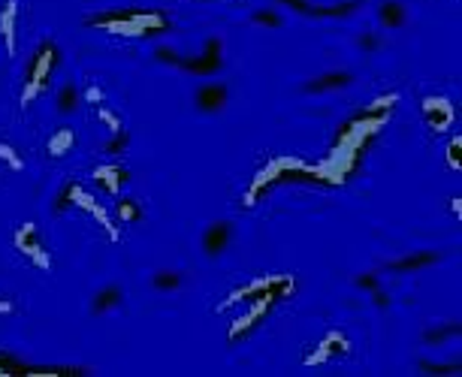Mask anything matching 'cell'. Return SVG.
<instances>
[{
    "instance_id": "5b68a950",
    "label": "cell",
    "mask_w": 462,
    "mask_h": 377,
    "mask_svg": "<svg viewBox=\"0 0 462 377\" xmlns=\"http://www.w3.org/2000/svg\"><path fill=\"white\" fill-rule=\"evenodd\" d=\"M230 100V91H227V85H220V82H206V85H200L197 94H194V103H197V109L200 112H220L227 106Z\"/></svg>"
},
{
    "instance_id": "9c48e42d",
    "label": "cell",
    "mask_w": 462,
    "mask_h": 377,
    "mask_svg": "<svg viewBox=\"0 0 462 377\" xmlns=\"http://www.w3.org/2000/svg\"><path fill=\"white\" fill-rule=\"evenodd\" d=\"M354 76L351 73H342V70H335V73H323V76H317V79L312 82H305V94H326V91H342V88H348Z\"/></svg>"
},
{
    "instance_id": "52a82bcc",
    "label": "cell",
    "mask_w": 462,
    "mask_h": 377,
    "mask_svg": "<svg viewBox=\"0 0 462 377\" xmlns=\"http://www.w3.org/2000/svg\"><path fill=\"white\" fill-rule=\"evenodd\" d=\"M281 3H287L290 9H296V13H302V15H321V18H344V15H351L354 9L360 6V0H348V3H335V6H312V3H305V0H281Z\"/></svg>"
},
{
    "instance_id": "d4e9b609",
    "label": "cell",
    "mask_w": 462,
    "mask_h": 377,
    "mask_svg": "<svg viewBox=\"0 0 462 377\" xmlns=\"http://www.w3.org/2000/svg\"><path fill=\"white\" fill-rule=\"evenodd\" d=\"M381 45V40H378V34H363L360 36V48H363V52H374V48H378Z\"/></svg>"
},
{
    "instance_id": "7c38bea8",
    "label": "cell",
    "mask_w": 462,
    "mask_h": 377,
    "mask_svg": "<svg viewBox=\"0 0 462 377\" xmlns=\"http://www.w3.org/2000/svg\"><path fill=\"white\" fill-rule=\"evenodd\" d=\"M438 259V254H411L405 259H396V263H387V272H417L423 266H432Z\"/></svg>"
},
{
    "instance_id": "44dd1931",
    "label": "cell",
    "mask_w": 462,
    "mask_h": 377,
    "mask_svg": "<svg viewBox=\"0 0 462 377\" xmlns=\"http://www.w3.org/2000/svg\"><path fill=\"white\" fill-rule=\"evenodd\" d=\"M76 190H79V185H66V190L57 197V202H55V211H64V208H70V206H76Z\"/></svg>"
},
{
    "instance_id": "f1b7e54d",
    "label": "cell",
    "mask_w": 462,
    "mask_h": 377,
    "mask_svg": "<svg viewBox=\"0 0 462 377\" xmlns=\"http://www.w3.org/2000/svg\"><path fill=\"white\" fill-rule=\"evenodd\" d=\"M357 284H360L363 290H374V287H378V278H374V275H363Z\"/></svg>"
},
{
    "instance_id": "6da1fadb",
    "label": "cell",
    "mask_w": 462,
    "mask_h": 377,
    "mask_svg": "<svg viewBox=\"0 0 462 377\" xmlns=\"http://www.w3.org/2000/svg\"><path fill=\"white\" fill-rule=\"evenodd\" d=\"M91 27H109L112 34L130 36H158L169 31V22L158 13H136V9H118V13H103L88 18Z\"/></svg>"
},
{
    "instance_id": "ba28073f",
    "label": "cell",
    "mask_w": 462,
    "mask_h": 377,
    "mask_svg": "<svg viewBox=\"0 0 462 377\" xmlns=\"http://www.w3.org/2000/svg\"><path fill=\"white\" fill-rule=\"evenodd\" d=\"M230 236H233V224L230 220H215L209 224V229L203 233V250L206 257H220L230 245Z\"/></svg>"
},
{
    "instance_id": "7a4b0ae2",
    "label": "cell",
    "mask_w": 462,
    "mask_h": 377,
    "mask_svg": "<svg viewBox=\"0 0 462 377\" xmlns=\"http://www.w3.org/2000/svg\"><path fill=\"white\" fill-rule=\"evenodd\" d=\"M57 45L55 43H43L36 48V55L31 57V66H27V88H24V103L31 100V97L40 94L46 85H49L55 66H57Z\"/></svg>"
},
{
    "instance_id": "603a6c76",
    "label": "cell",
    "mask_w": 462,
    "mask_h": 377,
    "mask_svg": "<svg viewBox=\"0 0 462 377\" xmlns=\"http://www.w3.org/2000/svg\"><path fill=\"white\" fill-rule=\"evenodd\" d=\"M127 142H130V136H127V130H115V139L106 145V151L109 154H121L124 148H127Z\"/></svg>"
},
{
    "instance_id": "d6986e66",
    "label": "cell",
    "mask_w": 462,
    "mask_h": 377,
    "mask_svg": "<svg viewBox=\"0 0 462 377\" xmlns=\"http://www.w3.org/2000/svg\"><path fill=\"white\" fill-rule=\"evenodd\" d=\"M454 335H459V323H447L444 329H432V332H426L423 338H426V344H438V341H444V338H454Z\"/></svg>"
},
{
    "instance_id": "ac0fdd59",
    "label": "cell",
    "mask_w": 462,
    "mask_h": 377,
    "mask_svg": "<svg viewBox=\"0 0 462 377\" xmlns=\"http://www.w3.org/2000/svg\"><path fill=\"white\" fill-rule=\"evenodd\" d=\"M254 24H266V27H281V15L275 13V9H257L251 15Z\"/></svg>"
},
{
    "instance_id": "83f0119b",
    "label": "cell",
    "mask_w": 462,
    "mask_h": 377,
    "mask_svg": "<svg viewBox=\"0 0 462 377\" xmlns=\"http://www.w3.org/2000/svg\"><path fill=\"white\" fill-rule=\"evenodd\" d=\"M374 305H378V308H387L390 305V299H387V293H384V290H378V287H374Z\"/></svg>"
},
{
    "instance_id": "4fadbf2b",
    "label": "cell",
    "mask_w": 462,
    "mask_h": 377,
    "mask_svg": "<svg viewBox=\"0 0 462 377\" xmlns=\"http://www.w3.org/2000/svg\"><path fill=\"white\" fill-rule=\"evenodd\" d=\"M121 299H124L121 287H115V284L103 287L100 293L94 296V314H106V311H112V308H118V305H121Z\"/></svg>"
},
{
    "instance_id": "e0dca14e",
    "label": "cell",
    "mask_w": 462,
    "mask_h": 377,
    "mask_svg": "<svg viewBox=\"0 0 462 377\" xmlns=\"http://www.w3.org/2000/svg\"><path fill=\"white\" fill-rule=\"evenodd\" d=\"M118 218L124 224H139L142 220V208L136 206V199H121L118 202Z\"/></svg>"
},
{
    "instance_id": "2e32d148",
    "label": "cell",
    "mask_w": 462,
    "mask_h": 377,
    "mask_svg": "<svg viewBox=\"0 0 462 377\" xmlns=\"http://www.w3.org/2000/svg\"><path fill=\"white\" fill-rule=\"evenodd\" d=\"M151 287L154 290H163V293H167V290H178L181 287V275L178 272H158V275H151Z\"/></svg>"
},
{
    "instance_id": "5bb4252c",
    "label": "cell",
    "mask_w": 462,
    "mask_h": 377,
    "mask_svg": "<svg viewBox=\"0 0 462 377\" xmlns=\"http://www.w3.org/2000/svg\"><path fill=\"white\" fill-rule=\"evenodd\" d=\"M76 106H79V88L70 82V85H64V88H61V94H57V112L70 115Z\"/></svg>"
},
{
    "instance_id": "8fae6325",
    "label": "cell",
    "mask_w": 462,
    "mask_h": 377,
    "mask_svg": "<svg viewBox=\"0 0 462 377\" xmlns=\"http://www.w3.org/2000/svg\"><path fill=\"white\" fill-rule=\"evenodd\" d=\"M378 15H381V24L384 27H402L405 24V18H408V13H405V3L402 0H384L381 3V9H378Z\"/></svg>"
},
{
    "instance_id": "4316f807",
    "label": "cell",
    "mask_w": 462,
    "mask_h": 377,
    "mask_svg": "<svg viewBox=\"0 0 462 377\" xmlns=\"http://www.w3.org/2000/svg\"><path fill=\"white\" fill-rule=\"evenodd\" d=\"M100 118H103L106 124H109V127H112V133H115V130H121V124H118V118H115V115H112V112H106V109H100Z\"/></svg>"
},
{
    "instance_id": "9a60e30c",
    "label": "cell",
    "mask_w": 462,
    "mask_h": 377,
    "mask_svg": "<svg viewBox=\"0 0 462 377\" xmlns=\"http://www.w3.org/2000/svg\"><path fill=\"white\" fill-rule=\"evenodd\" d=\"M4 40H6L9 55H13L15 52V0H9L4 13Z\"/></svg>"
},
{
    "instance_id": "7402d4cb",
    "label": "cell",
    "mask_w": 462,
    "mask_h": 377,
    "mask_svg": "<svg viewBox=\"0 0 462 377\" xmlns=\"http://www.w3.org/2000/svg\"><path fill=\"white\" fill-rule=\"evenodd\" d=\"M420 369H423V371H429V374H456V371H459V362L435 365V362H426V360H423V362H420Z\"/></svg>"
},
{
    "instance_id": "3957f363",
    "label": "cell",
    "mask_w": 462,
    "mask_h": 377,
    "mask_svg": "<svg viewBox=\"0 0 462 377\" xmlns=\"http://www.w3.org/2000/svg\"><path fill=\"white\" fill-rule=\"evenodd\" d=\"M178 66L188 73H197V76H211L224 66V52H220V40H209L206 43V52L203 55H194V57H178Z\"/></svg>"
},
{
    "instance_id": "ffe728a7",
    "label": "cell",
    "mask_w": 462,
    "mask_h": 377,
    "mask_svg": "<svg viewBox=\"0 0 462 377\" xmlns=\"http://www.w3.org/2000/svg\"><path fill=\"white\" fill-rule=\"evenodd\" d=\"M70 145H73V133H70V130H61V133H57V136L52 139L49 151H52V154H57V157H61V154H64L66 148H70Z\"/></svg>"
},
{
    "instance_id": "f546056e",
    "label": "cell",
    "mask_w": 462,
    "mask_h": 377,
    "mask_svg": "<svg viewBox=\"0 0 462 377\" xmlns=\"http://www.w3.org/2000/svg\"><path fill=\"white\" fill-rule=\"evenodd\" d=\"M0 311H9V305H6V302H0Z\"/></svg>"
},
{
    "instance_id": "8992f818",
    "label": "cell",
    "mask_w": 462,
    "mask_h": 377,
    "mask_svg": "<svg viewBox=\"0 0 462 377\" xmlns=\"http://www.w3.org/2000/svg\"><path fill=\"white\" fill-rule=\"evenodd\" d=\"M15 245L22 254H27L34 259L36 266H43V269H49V257H46V250L40 245V233H36V227L34 224H24L22 229L15 233Z\"/></svg>"
},
{
    "instance_id": "cb8c5ba5",
    "label": "cell",
    "mask_w": 462,
    "mask_h": 377,
    "mask_svg": "<svg viewBox=\"0 0 462 377\" xmlns=\"http://www.w3.org/2000/svg\"><path fill=\"white\" fill-rule=\"evenodd\" d=\"M459 148H462V142H459V136L450 142V151H447V163H450V169H462V163H459Z\"/></svg>"
},
{
    "instance_id": "30bf717a",
    "label": "cell",
    "mask_w": 462,
    "mask_h": 377,
    "mask_svg": "<svg viewBox=\"0 0 462 377\" xmlns=\"http://www.w3.org/2000/svg\"><path fill=\"white\" fill-rule=\"evenodd\" d=\"M130 181V172L124 169V166H103V169H97V187H103L106 193H118L124 185Z\"/></svg>"
},
{
    "instance_id": "484cf974",
    "label": "cell",
    "mask_w": 462,
    "mask_h": 377,
    "mask_svg": "<svg viewBox=\"0 0 462 377\" xmlns=\"http://www.w3.org/2000/svg\"><path fill=\"white\" fill-rule=\"evenodd\" d=\"M0 157H4V160H9V163H13L15 169H22V160L15 157V154H13V148H9V145H0Z\"/></svg>"
},
{
    "instance_id": "277c9868",
    "label": "cell",
    "mask_w": 462,
    "mask_h": 377,
    "mask_svg": "<svg viewBox=\"0 0 462 377\" xmlns=\"http://www.w3.org/2000/svg\"><path fill=\"white\" fill-rule=\"evenodd\" d=\"M423 115H426L429 127L435 133H444L450 124L456 121L454 106H450V100H444V97H426V100H423Z\"/></svg>"
}]
</instances>
